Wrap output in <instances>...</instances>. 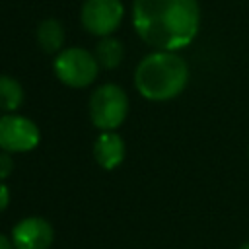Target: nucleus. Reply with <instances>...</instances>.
<instances>
[{
	"instance_id": "11",
	"label": "nucleus",
	"mask_w": 249,
	"mask_h": 249,
	"mask_svg": "<svg viewBox=\"0 0 249 249\" xmlns=\"http://www.w3.org/2000/svg\"><path fill=\"white\" fill-rule=\"evenodd\" d=\"M23 103V88L21 84L6 74H0V111L14 113Z\"/></svg>"
},
{
	"instance_id": "7",
	"label": "nucleus",
	"mask_w": 249,
	"mask_h": 249,
	"mask_svg": "<svg viewBox=\"0 0 249 249\" xmlns=\"http://www.w3.org/2000/svg\"><path fill=\"white\" fill-rule=\"evenodd\" d=\"M53 235V226L39 216L23 218L12 230V241L16 249H49Z\"/></svg>"
},
{
	"instance_id": "8",
	"label": "nucleus",
	"mask_w": 249,
	"mask_h": 249,
	"mask_svg": "<svg viewBox=\"0 0 249 249\" xmlns=\"http://www.w3.org/2000/svg\"><path fill=\"white\" fill-rule=\"evenodd\" d=\"M93 156H95L97 163L107 171L119 167L124 160V142H123V138L115 130L101 132L97 136L95 144H93Z\"/></svg>"
},
{
	"instance_id": "3",
	"label": "nucleus",
	"mask_w": 249,
	"mask_h": 249,
	"mask_svg": "<svg viewBox=\"0 0 249 249\" xmlns=\"http://www.w3.org/2000/svg\"><path fill=\"white\" fill-rule=\"evenodd\" d=\"M126 113L128 97L117 84H103L89 97V117L101 132L119 128L126 119Z\"/></svg>"
},
{
	"instance_id": "14",
	"label": "nucleus",
	"mask_w": 249,
	"mask_h": 249,
	"mask_svg": "<svg viewBox=\"0 0 249 249\" xmlns=\"http://www.w3.org/2000/svg\"><path fill=\"white\" fill-rule=\"evenodd\" d=\"M0 249H16V247H14V241L12 239H8L6 235L0 233Z\"/></svg>"
},
{
	"instance_id": "1",
	"label": "nucleus",
	"mask_w": 249,
	"mask_h": 249,
	"mask_svg": "<svg viewBox=\"0 0 249 249\" xmlns=\"http://www.w3.org/2000/svg\"><path fill=\"white\" fill-rule=\"evenodd\" d=\"M132 25L156 51L189 47L200 27L198 0H134Z\"/></svg>"
},
{
	"instance_id": "9",
	"label": "nucleus",
	"mask_w": 249,
	"mask_h": 249,
	"mask_svg": "<svg viewBox=\"0 0 249 249\" xmlns=\"http://www.w3.org/2000/svg\"><path fill=\"white\" fill-rule=\"evenodd\" d=\"M37 43L49 54H58L64 45V27L58 19L47 18L37 27Z\"/></svg>"
},
{
	"instance_id": "13",
	"label": "nucleus",
	"mask_w": 249,
	"mask_h": 249,
	"mask_svg": "<svg viewBox=\"0 0 249 249\" xmlns=\"http://www.w3.org/2000/svg\"><path fill=\"white\" fill-rule=\"evenodd\" d=\"M8 202H10V191H8V187L0 181V212L8 206Z\"/></svg>"
},
{
	"instance_id": "12",
	"label": "nucleus",
	"mask_w": 249,
	"mask_h": 249,
	"mask_svg": "<svg viewBox=\"0 0 249 249\" xmlns=\"http://www.w3.org/2000/svg\"><path fill=\"white\" fill-rule=\"evenodd\" d=\"M12 171H14V158H12V154L2 152L0 154V181L6 179Z\"/></svg>"
},
{
	"instance_id": "10",
	"label": "nucleus",
	"mask_w": 249,
	"mask_h": 249,
	"mask_svg": "<svg viewBox=\"0 0 249 249\" xmlns=\"http://www.w3.org/2000/svg\"><path fill=\"white\" fill-rule=\"evenodd\" d=\"M95 58L99 62L101 68H117L121 62H123V56H124V47L119 39L115 37H101L99 43L95 45Z\"/></svg>"
},
{
	"instance_id": "6",
	"label": "nucleus",
	"mask_w": 249,
	"mask_h": 249,
	"mask_svg": "<svg viewBox=\"0 0 249 249\" xmlns=\"http://www.w3.org/2000/svg\"><path fill=\"white\" fill-rule=\"evenodd\" d=\"M41 132L37 124L18 113H4L0 117V148L8 154L31 152L39 144Z\"/></svg>"
},
{
	"instance_id": "2",
	"label": "nucleus",
	"mask_w": 249,
	"mask_h": 249,
	"mask_svg": "<svg viewBox=\"0 0 249 249\" xmlns=\"http://www.w3.org/2000/svg\"><path fill=\"white\" fill-rule=\"evenodd\" d=\"M189 84V66L175 51H154L134 70L138 93L150 101H169L183 93Z\"/></svg>"
},
{
	"instance_id": "5",
	"label": "nucleus",
	"mask_w": 249,
	"mask_h": 249,
	"mask_svg": "<svg viewBox=\"0 0 249 249\" xmlns=\"http://www.w3.org/2000/svg\"><path fill=\"white\" fill-rule=\"evenodd\" d=\"M124 18V6L121 0H84L80 10V21L84 29L97 37H109L119 29Z\"/></svg>"
},
{
	"instance_id": "4",
	"label": "nucleus",
	"mask_w": 249,
	"mask_h": 249,
	"mask_svg": "<svg viewBox=\"0 0 249 249\" xmlns=\"http://www.w3.org/2000/svg\"><path fill=\"white\" fill-rule=\"evenodd\" d=\"M54 74L68 88H88L99 72V62L93 53L82 47L62 49L54 58Z\"/></svg>"
},
{
	"instance_id": "15",
	"label": "nucleus",
	"mask_w": 249,
	"mask_h": 249,
	"mask_svg": "<svg viewBox=\"0 0 249 249\" xmlns=\"http://www.w3.org/2000/svg\"><path fill=\"white\" fill-rule=\"evenodd\" d=\"M239 249H249V241H245V243H241V245H239Z\"/></svg>"
}]
</instances>
